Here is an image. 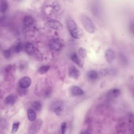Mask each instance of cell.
<instances>
[{"mask_svg":"<svg viewBox=\"0 0 134 134\" xmlns=\"http://www.w3.org/2000/svg\"><path fill=\"white\" fill-rule=\"evenodd\" d=\"M66 25L70 35L74 38L80 39L82 36V32L78 28L73 19L68 16L66 18Z\"/></svg>","mask_w":134,"mask_h":134,"instance_id":"cell-1","label":"cell"},{"mask_svg":"<svg viewBox=\"0 0 134 134\" xmlns=\"http://www.w3.org/2000/svg\"><path fill=\"white\" fill-rule=\"evenodd\" d=\"M80 20L85 30L90 33L93 34L95 31L94 24L91 18L85 14H82L80 16Z\"/></svg>","mask_w":134,"mask_h":134,"instance_id":"cell-2","label":"cell"},{"mask_svg":"<svg viewBox=\"0 0 134 134\" xmlns=\"http://www.w3.org/2000/svg\"><path fill=\"white\" fill-rule=\"evenodd\" d=\"M37 86L38 87H36L37 92L36 93H38L39 95L46 97H48L51 94V87L48 84H46L45 82H41L40 84H38V86L37 85Z\"/></svg>","mask_w":134,"mask_h":134,"instance_id":"cell-3","label":"cell"},{"mask_svg":"<svg viewBox=\"0 0 134 134\" xmlns=\"http://www.w3.org/2000/svg\"><path fill=\"white\" fill-rule=\"evenodd\" d=\"M64 105V103L62 100L57 99L54 100L51 105V109L57 115H60L62 114Z\"/></svg>","mask_w":134,"mask_h":134,"instance_id":"cell-4","label":"cell"},{"mask_svg":"<svg viewBox=\"0 0 134 134\" xmlns=\"http://www.w3.org/2000/svg\"><path fill=\"white\" fill-rule=\"evenodd\" d=\"M42 125V120L38 119L35 120L29 126L28 132L31 134L37 133Z\"/></svg>","mask_w":134,"mask_h":134,"instance_id":"cell-5","label":"cell"},{"mask_svg":"<svg viewBox=\"0 0 134 134\" xmlns=\"http://www.w3.org/2000/svg\"><path fill=\"white\" fill-rule=\"evenodd\" d=\"M45 26L49 28L57 30H60L63 28V25L60 21L53 19L49 20L48 21H47L45 24Z\"/></svg>","mask_w":134,"mask_h":134,"instance_id":"cell-6","label":"cell"},{"mask_svg":"<svg viewBox=\"0 0 134 134\" xmlns=\"http://www.w3.org/2000/svg\"><path fill=\"white\" fill-rule=\"evenodd\" d=\"M117 70L114 68H105L100 69L98 73V76L100 77H105L109 75H114L116 74Z\"/></svg>","mask_w":134,"mask_h":134,"instance_id":"cell-7","label":"cell"},{"mask_svg":"<svg viewBox=\"0 0 134 134\" xmlns=\"http://www.w3.org/2000/svg\"><path fill=\"white\" fill-rule=\"evenodd\" d=\"M31 84V79L30 77L26 76L21 78L19 82V87L22 89H26L28 88Z\"/></svg>","mask_w":134,"mask_h":134,"instance_id":"cell-8","label":"cell"},{"mask_svg":"<svg viewBox=\"0 0 134 134\" xmlns=\"http://www.w3.org/2000/svg\"><path fill=\"white\" fill-rule=\"evenodd\" d=\"M49 48L53 51H59L62 47L61 41L59 39H53L49 43Z\"/></svg>","mask_w":134,"mask_h":134,"instance_id":"cell-9","label":"cell"},{"mask_svg":"<svg viewBox=\"0 0 134 134\" xmlns=\"http://www.w3.org/2000/svg\"><path fill=\"white\" fill-rule=\"evenodd\" d=\"M105 56L106 61L108 63H110L114 60L115 58V53L113 49L109 48L106 50Z\"/></svg>","mask_w":134,"mask_h":134,"instance_id":"cell-10","label":"cell"},{"mask_svg":"<svg viewBox=\"0 0 134 134\" xmlns=\"http://www.w3.org/2000/svg\"><path fill=\"white\" fill-rule=\"evenodd\" d=\"M68 73H69V76L71 78L74 80L77 79L79 77L80 75V73L79 70L74 66H72L70 67V68L69 69Z\"/></svg>","mask_w":134,"mask_h":134,"instance_id":"cell-11","label":"cell"},{"mask_svg":"<svg viewBox=\"0 0 134 134\" xmlns=\"http://www.w3.org/2000/svg\"><path fill=\"white\" fill-rule=\"evenodd\" d=\"M71 93L74 96H82L84 94V91L76 85H72L69 88Z\"/></svg>","mask_w":134,"mask_h":134,"instance_id":"cell-12","label":"cell"},{"mask_svg":"<svg viewBox=\"0 0 134 134\" xmlns=\"http://www.w3.org/2000/svg\"><path fill=\"white\" fill-rule=\"evenodd\" d=\"M120 94V90L117 88H112L109 90L107 92L106 95L107 97L113 99V98H117L118 96H119Z\"/></svg>","mask_w":134,"mask_h":134,"instance_id":"cell-13","label":"cell"},{"mask_svg":"<svg viewBox=\"0 0 134 134\" xmlns=\"http://www.w3.org/2000/svg\"><path fill=\"white\" fill-rule=\"evenodd\" d=\"M25 51L28 55H32L35 51V47L31 42H27L25 46Z\"/></svg>","mask_w":134,"mask_h":134,"instance_id":"cell-14","label":"cell"},{"mask_svg":"<svg viewBox=\"0 0 134 134\" xmlns=\"http://www.w3.org/2000/svg\"><path fill=\"white\" fill-rule=\"evenodd\" d=\"M13 51L15 53L20 52L23 49V45L20 41H17L11 48Z\"/></svg>","mask_w":134,"mask_h":134,"instance_id":"cell-15","label":"cell"},{"mask_svg":"<svg viewBox=\"0 0 134 134\" xmlns=\"http://www.w3.org/2000/svg\"><path fill=\"white\" fill-rule=\"evenodd\" d=\"M34 18L30 15H27L25 16L23 19V24L27 27H31L34 24Z\"/></svg>","mask_w":134,"mask_h":134,"instance_id":"cell-16","label":"cell"},{"mask_svg":"<svg viewBox=\"0 0 134 134\" xmlns=\"http://www.w3.org/2000/svg\"><path fill=\"white\" fill-rule=\"evenodd\" d=\"M87 77L90 81H95L98 77V73L95 70H90L87 72Z\"/></svg>","mask_w":134,"mask_h":134,"instance_id":"cell-17","label":"cell"},{"mask_svg":"<svg viewBox=\"0 0 134 134\" xmlns=\"http://www.w3.org/2000/svg\"><path fill=\"white\" fill-rule=\"evenodd\" d=\"M72 61L75 63L79 67L82 68L83 67V63L81 60L79 59L77 54L76 53H73L72 54L71 57Z\"/></svg>","mask_w":134,"mask_h":134,"instance_id":"cell-18","label":"cell"},{"mask_svg":"<svg viewBox=\"0 0 134 134\" xmlns=\"http://www.w3.org/2000/svg\"><path fill=\"white\" fill-rule=\"evenodd\" d=\"M27 117L29 120L32 121L36 120L37 115H36L35 110L34 109H28L27 110Z\"/></svg>","mask_w":134,"mask_h":134,"instance_id":"cell-19","label":"cell"},{"mask_svg":"<svg viewBox=\"0 0 134 134\" xmlns=\"http://www.w3.org/2000/svg\"><path fill=\"white\" fill-rule=\"evenodd\" d=\"M16 101L15 96L13 95H8L5 99V102L6 104L9 105H13Z\"/></svg>","mask_w":134,"mask_h":134,"instance_id":"cell-20","label":"cell"},{"mask_svg":"<svg viewBox=\"0 0 134 134\" xmlns=\"http://www.w3.org/2000/svg\"><path fill=\"white\" fill-rule=\"evenodd\" d=\"M117 127V130H120V131H119V133L124 132V131H125L126 129V123H125L123 121H121L119 123Z\"/></svg>","mask_w":134,"mask_h":134,"instance_id":"cell-21","label":"cell"},{"mask_svg":"<svg viewBox=\"0 0 134 134\" xmlns=\"http://www.w3.org/2000/svg\"><path fill=\"white\" fill-rule=\"evenodd\" d=\"M78 54L82 58H85L87 55V51L85 48L81 47L78 49Z\"/></svg>","mask_w":134,"mask_h":134,"instance_id":"cell-22","label":"cell"},{"mask_svg":"<svg viewBox=\"0 0 134 134\" xmlns=\"http://www.w3.org/2000/svg\"><path fill=\"white\" fill-rule=\"evenodd\" d=\"M50 69V66L49 65H42L41 66H40L38 70V72L39 73L41 74H43L46 73H47L48 70Z\"/></svg>","mask_w":134,"mask_h":134,"instance_id":"cell-23","label":"cell"},{"mask_svg":"<svg viewBox=\"0 0 134 134\" xmlns=\"http://www.w3.org/2000/svg\"><path fill=\"white\" fill-rule=\"evenodd\" d=\"M7 3L5 1L2 0L1 1V6H0V9H1V12L2 13H4L6 11L7 9Z\"/></svg>","mask_w":134,"mask_h":134,"instance_id":"cell-24","label":"cell"},{"mask_svg":"<svg viewBox=\"0 0 134 134\" xmlns=\"http://www.w3.org/2000/svg\"><path fill=\"white\" fill-rule=\"evenodd\" d=\"M32 107L34 109V110H36V111H40L41 108H42V104L41 103L40 101L37 100L35 101L33 104H32Z\"/></svg>","mask_w":134,"mask_h":134,"instance_id":"cell-25","label":"cell"},{"mask_svg":"<svg viewBox=\"0 0 134 134\" xmlns=\"http://www.w3.org/2000/svg\"><path fill=\"white\" fill-rule=\"evenodd\" d=\"M13 52L12 48L5 49L3 51V55L6 58H9L12 56Z\"/></svg>","mask_w":134,"mask_h":134,"instance_id":"cell-26","label":"cell"},{"mask_svg":"<svg viewBox=\"0 0 134 134\" xmlns=\"http://www.w3.org/2000/svg\"><path fill=\"white\" fill-rule=\"evenodd\" d=\"M20 125V122H15L13 124L12 126V133H15L17 132V131L18 129V128Z\"/></svg>","mask_w":134,"mask_h":134,"instance_id":"cell-27","label":"cell"},{"mask_svg":"<svg viewBox=\"0 0 134 134\" xmlns=\"http://www.w3.org/2000/svg\"><path fill=\"white\" fill-rule=\"evenodd\" d=\"M52 6L53 9H54L55 11H59L61 9V6L58 2L54 1L52 4Z\"/></svg>","mask_w":134,"mask_h":134,"instance_id":"cell-28","label":"cell"},{"mask_svg":"<svg viewBox=\"0 0 134 134\" xmlns=\"http://www.w3.org/2000/svg\"><path fill=\"white\" fill-rule=\"evenodd\" d=\"M119 60L121 63H122L125 65L127 63V59H126V57L122 53H120L119 54Z\"/></svg>","mask_w":134,"mask_h":134,"instance_id":"cell-29","label":"cell"},{"mask_svg":"<svg viewBox=\"0 0 134 134\" xmlns=\"http://www.w3.org/2000/svg\"><path fill=\"white\" fill-rule=\"evenodd\" d=\"M61 133L62 134H64L66 132V123L65 122H63L61 124Z\"/></svg>","mask_w":134,"mask_h":134,"instance_id":"cell-30","label":"cell"}]
</instances>
